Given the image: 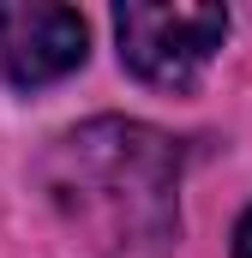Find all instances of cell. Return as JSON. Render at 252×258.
Returning <instances> with one entry per match:
<instances>
[{
  "instance_id": "6da1fadb",
  "label": "cell",
  "mask_w": 252,
  "mask_h": 258,
  "mask_svg": "<svg viewBox=\"0 0 252 258\" xmlns=\"http://www.w3.org/2000/svg\"><path fill=\"white\" fill-rule=\"evenodd\" d=\"M48 198L96 258H162L180 228V150L138 120H90L42 162Z\"/></svg>"
},
{
  "instance_id": "7a4b0ae2",
  "label": "cell",
  "mask_w": 252,
  "mask_h": 258,
  "mask_svg": "<svg viewBox=\"0 0 252 258\" xmlns=\"http://www.w3.org/2000/svg\"><path fill=\"white\" fill-rule=\"evenodd\" d=\"M114 36H120V60L162 90H186L204 66L216 60L222 36H228V12L222 6H168V0H132L114 12Z\"/></svg>"
},
{
  "instance_id": "3957f363",
  "label": "cell",
  "mask_w": 252,
  "mask_h": 258,
  "mask_svg": "<svg viewBox=\"0 0 252 258\" xmlns=\"http://www.w3.org/2000/svg\"><path fill=\"white\" fill-rule=\"evenodd\" d=\"M90 54V30L72 6L48 0H0V78L12 90L54 84Z\"/></svg>"
},
{
  "instance_id": "277c9868",
  "label": "cell",
  "mask_w": 252,
  "mask_h": 258,
  "mask_svg": "<svg viewBox=\"0 0 252 258\" xmlns=\"http://www.w3.org/2000/svg\"><path fill=\"white\" fill-rule=\"evenodd\" d=\"M234 258H252V210L240 216V228H234Z\"/></svg>"
}]
</instances>
